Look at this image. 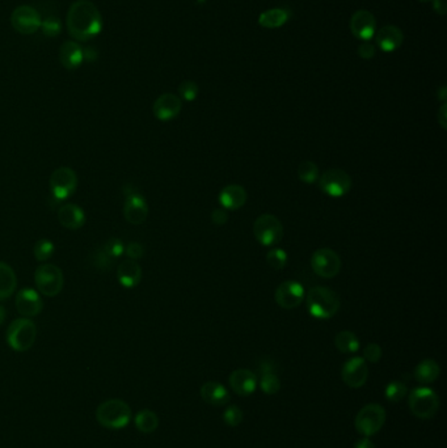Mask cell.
<instances>
[{"mask_svg":"<svg viewBox=\"0 0 447 448\" xmlns=\"http://www.w3.org/2000/svg\"><path fill=\"white\" fill-rule=\"evenodd\" d=\"M342 382L350 388H361L368 382V369L364 358L355 356L349 359L341 369Z\"/></svg>","mask_w":447,"mask_h":448,"instance_id":"15","label":"cell"},{"mask_svg":"<svg viewBox=\"0 0 447 448\" xmlns=\"http://www.w3.org/2000/svg\"><path fill=\"white\" fill-rule=\"evenodd\" d=\"M135 426L141 433L151 434L159 426L158 414L150 409H143L135 416Z\"/></svg>","mask_w":447,"mask_h":448,"instance_id":"29","label":"cell"},{"mask_svg":"<svg viewBox=\"0 0 447 448\" xmlns=\"http://www.w3.org/2000/svg\"><path fill=\"white\" fill-rule=\"evenodd\" d=\"M403 41H404V34L401 29L395 26L381 28L375 36L377 45L386 53H393L395 50H397L403 45Z\"/></svg>","mask_w":447,"mask_h":448,"instance_id":"20","label":"cell"},{"mask_svg":"<svg viewBox=\"0 0 447 448\" xmlns=\"http://www.w3.org/2000/svg\"><path fill=\"white\" fill-rule=\"evenodd\" d=\"M227 221H228L227 211L223 210V209H217V210L212 211L211 222L215 225H224V224L227 223Z\"/></svg>","mask_w":447,"mask_h":448,"instance_id":"44","label":"cell"},{"mask_svg":"<svg viewBox=\"0 0 447 448\" xmlns=\"http://www.w3.org/2000/svg\"><path fill=\"white\" fill-rule=\"evenodd\" d=\"M55 252V247H54L53 241H50L49 238H40L34 247H33V254L34 258L40 263H45L48 260L52 258V256Z\"/></svg>","mask_w":447,"mask_h":448,"instance_id":"32","label":"cell"},{"mask_svg":"<svg viewBox=\"0 0 447 448\" xmlns=\"http://www.w3.org/2000/svg\"><path fill=\"white\" fill-rule=\"evenodd\" d=\"M123 216L130 224L139 225L145 223L148 216V205L146 198L132 185L123 186Z\"/></svg>","mask_w":447,"mask_h":448,"instance_id":"9","label":"cell"},{"mask_svg":"<svg viewBox=\"0 0 447 448\" xmlns=\"http://www.w3.org/2000/svg\"><path fill=\"white\" fill-rule=\"evenodd\" d=\"M434 11L441 16H445L447 12L446 0H433Z\"/></svg>","mask_w":447,"mask_h":448,"instance_id":"46","label":"cell"},{"mask_svg":"<svg viewBox=\"0 0 447 448\" xmlns=\"http://www.w3.org/2000/svg\"><path fill=\"white\" fill-rule=\"evenodd\" d=\"M381 358V347L378 343H368L364 349V359L370 363H377Z\"/></svg>","mask_w":447,"mask_h":448,"instance_id":"41","label":"cell"},{"mask_svg":"<svg viewBox=\"0 0 447 448\" xmlns=\"http://www.w3.org/2000/svg\"><path fill=\"white\" fill-rule=\"evenodd\" d=\"M83 53H84V58L87 61H90V62H92L93 59L97 58V53H96V50L93 48H87L86 50H83Z\"/></svg>","mask_w":447,"mask_h":448,"instance_id":"48","label":"cell"},{"mask_svg":"<svg viewBox=\"0 0 447 448\" xmlns=\"http://www.w3.org/2000/svg\"><path fill=\"white\" fill-rule=\"evenodd\" d=\"M407 385L404 383L395 380V382H391L387 385V388L384 391V395H386V398L390 403H400L401 400H404V397L407 396Z\"/></svg>","mask_w":447,"mask_h":448,"instance_id":"34","label":"cell"},{"mask_svg":"<svg viewBox=\"0 0 447 448\" xmlns=\"http://www.w3.org/2000/svg\"><path fill=\"white\" fill-rule=\"evenodd\" d=\"M37 337L36 324L27 317L14 320L7 329V343L14 352H28Z\"/></svg>","mask_w":447,"mask_h":448,"instance_id":"4","label":"cell"},{"mask_svg":"<svg viewBox=\"0 0 447 448\" xmlns=\"http://www.w3.org/2000/svg\"><path fill=\"white\" fill-rule=\"evenodd\" d=\"M230 385L239 396H250L257 387V378L250 369H235L230 375Z\"/></svg>","mask_w":447,"mask_h":448,"instance_id":"19","label":"cell"},{"mask_svg":"<svg viewBox=\"0 0 447 448\" xmlns=\"http://www.w3.org/2000/svg\"><path fill=\"white\" fill-rule=\"evenodd\" d=\"M335 345L339 349V352H341L344 354H352L358 352L359 349V341L355 333L350 330H342L340 333H337L335 338Z\"/></svg>","mask_w":447,"mask_h":448,"instance_id":"30","label":"cell"},{"mask_svg":"<svg viewBox=\"0 0 447 448\" xmlns=\"http://www.w3.org/2000/svg\"><path fill=\"white\" fill-rule=\"evenodd\" d=\"M117 279L119 285L125 289H134L141 283L142 269L134 260H125L117 267Z\"/></svg>","mask_w":447,"mask_h":448,"instance_id":"23","label":"cell"},{"mask_svg":"<svg viewBox=\"0 0 447 448\" xmlns=\"http://www.w3.org/2000/svg\"><path fill=\"white\" fill-rule=\"evenodd\" d=\"M384 422L386 410L379 404H368L358 411L355 425L359 434L371 436L381 430Z\"/></svg>","mask_w":447,"mask_h":448,"instance_id":"10","label":"cell"},{"mask_svg":"<svg viewBox=\"0 0 447 448\" xmlns=\"http://www.w3.org/2000/svg\"><path fill=\"white\" fill-rule=\"evenodd\" d=\"M409 409L413 416L421 420H430L437 414L439 409V398L433 389L420 387L410 392L409 395Z\"/></svg>","mask_w":447,"mask_h":448,"instance_id":"6","label":"cell"},{"mask_svg":"<svg viewBox=\"0 0 447 448\" xmlns=\"http://www.w3.org/2000/svg\"><path fill=\"white\" fill-rule=\"evenodd\" d=\"M341 305V299L336 291L327 286H315L307 295V308L311 316L328 320L335 316Z\"/></svg>","mask_w":447,"mask_h":448,"instance_id":"2","label":"cell"},{"mask_svg":"<svg viewBox=\"0 0 447 448\" xmlns=\"http://www.w3.org/2000/svg\"><path fill=\"white\" fill-rule=\"evenodd\" d=\"M298 177L304 184H314L319 179V168L314 161H303L298 167Z\"/></svg>","mask_w":447,"mask_h":448,"instance_id":"33","label":"cell"},{"mask_svg":"<svg viewBox=\"0 0 447 448\" xmlns=\"http://www.w3.org/2000/svg\"><path fill=\"white\" fill-rule=\"evenodd\" d=\"M266 261L272 269L282 270L288 264V254H286V252L282 251L279 248H273L268 252Z\"/></svg>","mask_w":447,"mask_h":448,"instance_id":"35","label":"cell"},{"mask_svg":"<svg viewBox=\"0 0 447 448\" xmlns=\"http://www.w3.org/2000/svg\"><path fill=\"white\" fill-rule=\"evenodd\" d=\"M42 17L37 10L30 6H19L11 14V26L20 34L29 36L40 30Z\"/></svg>","mask_w":447,"mask_h":448,"instance_id":"12","label":"cell"},{"mask_svg":"<svg viewBox=\"0 0 447 448\" xmlns=\"http://www.w3.org/2000/svg\"><path fill=\"white\" fill-rule=\"evenodd\" d=\"M355 448H375V445L368 436H365L358 442H355Z\"/></svg>","mask_w":447,"mask_h":448,"instance_id":"47","label":"cell"},{"mask_svg":"<svg viewBox=\"0 0 447 448\" xmlns=\"http://www.w3.org/2000/svg\"><path fill=\"white\" fill-rule=\"evenodd\" d=\"M6 316H7V312H6V309H4V308L0 305V325L4 323Z\"/></svg>","mask_w":447,"mask_h":448,"instance_id":"50","label":"cell"},{"mask_svg":"<svg viewBox=\"0 0 447 448\" xmlns=\"http://www.w3.org/2000/svg\"><path fill=\"white\" fill-rule=\"evenodd\" d=\"M58 221L67 230L75 231L86 223V212L75 203H65L58 210Z\"/></svg>","mask_w":447,"mask_h":448,"instance_id":"21","label":"cell"},{"mask_svg":"<svg viewBox=\"0 0 447 448\" xmlns=\"http://www.w3.org/2000/svg\"><path fill=\"white\" fill-rule=\"evenodd\" d=\"M311 267L319 277L335 278L341 270V258L336 252L321 248L312 254Z\"/></svg>","mask_w":447,"mask_h":448,"instance_id":"13","label":"cell"},{"mask_svg":"<svg viewBox=\"0 0 447 448\" xmlns=\"http://www.w3.org/2000/svg\"><path fill=\"white\" fill-rule=\"evenodd\" d=\"M198 85L192 80H185L179 85L180 97L185 101H195L198 96Z\"/></svg>","mask_w":447,"mask_h":448,"instance_id":"38","label":"cell"},{"mask_svg":"<svg viewBox=\"0 0 447 448\" xmlns=\"http://www.w3.org/2000/svg\"><path fill=\"white\" fill-rule=\"evenodd\" d=\"M420 1H429V0H420Z\"/></svg>","mask_w":447,"mask_h":448,"instance_id":"51","label":"cell"},{"mask_svg":"<svg viewBox=\"0 0 447 448\" xmlns=\"http://www.w3.org/2000/svg\"><path fill=\"white\" fill-rule=\"evenodd\" d=\"M439 366L433 359H425L415 369V379L421 384H430L439 376Z\"/></svg>","mask_w":447,"mask_h":448,"instance_id":"28","label":"cell"},{"mask_svg":"<svg viewBox=\"0 0 447 448\" xmlns=\"http://www.w3.org/2000/svg\"><path fill=\"white\" fill-rule=\"evenodd\" d=\"M247 192L240 185H228L219 194V202L226 210H237L247 202Z\"/></svg>","mask_w":447,"mask_h":448,"instance_id":"24","label":"cell"},{"mask_svg":"<svg viewBox=\"0 0 447 448\" xmlns=\"http://www.w3.org/2000/svg\"><path fill=\"white\" fill-rule=\"evenodd\" d=\"M14 305L17 312L21 316L30 317L39 316L43 308V302L41 299L40 294L30 287H24L17 292Z\"/></svg>","mask_w":447,"mask_h":448,"instance_id":"16","label":"cell"},{"mask_svg":"<svg viewBox=\"0 0 447 448\" xmlns=\"http://www.w3.org/2000/svg\"><path fill=\"white\" fill-rule=\"evenodd\" d=\"M377 54V49L374 45H371L370 42H364L359 45L358 48V55L362 58V59H371L374 58Z\"/></svg>","mask_w":447,"mask_h":448,"instance_id":"43","label":"cell"},{"mask_svg":"<svg viewBox=\"0 0 447 448\" xmlns=\"http://www.w3.org/2000/svg\"><path fill=\"white\" fill-rule=\"evenodd\" d=\"M101 248L104 250L108 256H110L115 260L125 253V245H123L122 240L117 238H109Z\"/></svg>","mask_w":447,"mask_h":448,"instance_id":"40","label":"cell"},{"mask_svg":"<svg viewBox=\"0 0 447 448\" xmlns=\"http://www.w3.org/2000/svg\"><path fill=\"white\" fill-rule=\"evenodd\" d=\"M96 420L106 429L121 430L132 421V409L119 398H110L96 409Z\"/></svg>","mask_w":447,"mask_h":448,"instance_id":"3","label":"cell"},{"mask_svg":"<svg viewBox=\"0 0 447 448\" xmlns=\"http://www.w3.org/2000/svg\"><path fill=\"white\" fill-rule=\"evenodd\" d=\"M350 176L342 170H328L319 179V187L329 197L340 198L352 189Z\"/></svg>","mask_w":447,"mask_h":448,"instance_id":"11","label":"cell"},{"mask_svg":"<svg viewBox=\"0 0 447 448\" xmlns=\"http://www.w3.org/2000/svg\"><path fill=\"white\" fill-rule=\"evenodd\" d=\"M437 117H438V123L441 125V128L444 129V130H446L447 129V105L446 103H444L442 104V106L439 108V112H438V114H437Z\"/></svg>","mask_w":447,"mask_h":448,"instance_id":"45","label":"cell"},{"mask_svg":"<svg viewBox=\"0 0 447 448\" xmlns=\"http://www.w3.org/2000/svg\"><path fill=\"white\" fill-rule=\"evenodd\" d=\"M201 396L208 404L214 407H223L230 401L228 391L221 383H205L201 388Z\"/></svg>","mask_w":447,"mask_h":448,"instance_id":"25","label":"cell"},{"mask_svg":"<svg viewBox=\"0 0 447 448\" xmlns=\"http://www.w3.org/2000/svg\"><path fill=\"white\" fill-rule=\"evenodd\" d=\"M90 264L100 272H108L115 265V258L108 256L104 250L100 247L90 256Z\"/></svg>","mask_w":447,"mask_h":448,"instance_id":"31","label":"cell"},{"mask_svg":"<svg viewBox=\"0 0 447 448\" xmlns=\"http://www.w3.org/2000/svg\"><path fill=\"white\" fill-rule=\"evenodd\" d=\"M350 32L358 40H371L377 32V21L374 14L366 10L357 11L350 19Z\"/></svg>","mask_w":447,"mask_h":448,"instance_id":"17","label":"cell"},{"mask_svg":"<svg viewBox=\"0 0 447 448\" xmlns=\"http://www.w3.org/2000/svg\"><path fill=\"white\" fill-rule=\"evenodd\" d=\"M50 193L55 202L66 201L78 187V176L70 167H59L50 176Z\"/></svg>","mask_w":447,"mask_h":448,"instance_id":"8","label":"cell"},{"mask_svg":"<svg viewBox=\"0 0 447 448\" xmlns=\"http://www.w3.org/2000/svg\"><path fill=\"white\" fill-rule=\"evenodd\" d=\"M253 234L261 245L272 247L284 238V225L273 214H263L255 221Z\"/></svg>","mask_w":447,"mask_h":448,"instance_id":"7","label":"cell"},{"mask_svg":"<svg viewBox=\"0 0 447 448\" xmlns=\"http://www.w3.org/2000/svg\"><path fill=\"white\" fill-rule=\"evenodd\" d=\"M66 27L74 40L91 41L103 30V16L91 0H77L68 8Z\"/></svg>","mask_w":447,"mask_h":448,"instance_id":"1","label":"cell"},{"mask_svg":"<svg viewBox=\"0 0 447 448\" xmlns=\"http://www.w3.org/2000/svg\"><path fill=\"white\" fill-rule=\"evenodd\" d=\"M446 92H447V90L445 85H444V87H441V90H439V92H438V96H439V100H441V101H444V103L446 101Z\"/></svg>","mask_w":447,"mask_h":448,"instance_id":"49","label":"cell"},{"mask_svg":"<svg viewBox=\"0 0 447 448\" xmlns=\"http://www.w3.org/2000/svg\"><path fill=\"white\" fill-rule=\"evenodd\" d=\"M125 252H126V254H128V257H129L130 260L137 261V260H141V258L143 257V254H145V248H143V245H142L141 243L132 241V243L128 244V247L125 248Z\"/></svg>","mask_w":447,"mask_h":448,"instance_id":"42","label":"cell"},{"mask_svg":"<svg viewBox=\"0 0 447 448\" xmlns=\"http://www.w3.org/2000/svg\"><path fill=\"white\" fill-rule=\"evenodd\" d=\"M17 287V277L14 269L0 261V301H7L12 296Z\"/></svg>","mask_w":447,"mask_h":448,"instance_id":"26","label":"cell"},{"mask_svg":"<svg viewBox=\"0 0 447 448\" xmlns=\"http://www.w3.org/2000/svg\"><path fill=\"white\" fill-rule=\"evenodd\" d=\"M276 302L284 309H294L304 299V289L297 281H286L277 287L275 294Z\"/></svg>","mask_w":447,"mask_h":448,"instance_id":"14","label":"cell"},{"mask_svg":"<svg viewBox=\"0 0 447 448\" xmlns=\"http://www.w3.org/2000/svg\"><path fill=\"white\" fill-rule=\"evenodd\" d=\"M40 29L46 37H57L62 32V21L58 17H48L42 20Z\"/></svg>","mask_w":447,"mask_h":448,"instance_id":"37","label":"cell"},{"mask_svg":"<svg viewBox=\"0 0 447 448\" xmlns=\"http://www.w3.org/2000/svg\"><path fill=\"white\" fill-rule=\"evenodd\" d=\"M59 61L61 65L68 71L79 68L84 61V53L79 43L75 41L63 42L59 49Z\"/></svg>","mask_w":447,"mask_h":448,"instance_id":"22","label":"cell"},{"mask_svg":"<svg viewBox=\"0 0 447 448\" xmlns=\"http://www.w3.org/2000/svg\"><path fill=\"white\" fill-rule=\"evenodd\" d=\"M289 17L290 12L288 10L272 8V10L265 11L260 14L259 24H260V27L265 28V29H276V28H281L284 24H286Z\"/></svg>","mask_w":447,"mask_h":448,"instance_id":"27","label":"cell"},{"mask_svg":"<svg viewBox=\"0 0 447 448\" xmlns=\"http://www.w3.org/2000/svg\"><path fill=\"white\" fill-rule=\"evenodd\" d=\"M243 418H244L243 411L237 405L228 407V408L224 410L223 421L230 427H237V426H239L243 422Z\"/></svg>","mask_w":447,"mask_h":448,"instance_id":"39","label":"cell"},{"mask_svg":"<svg viewBox=\"0 0 447 448\" xmlns=\"http://www.w3.org/2000/svg\"><path fill=\"white\" fill-rule=\"evenodd\" d=\"M34 283L43 296L54 298L65 286V277L57 265L43 264L34 272Z\"/></svg>","mask_w":447,"mask_h":448,"instance_id":"5","label":"cell"},{"mask_svg":"<svg viewBox=\"0 0 447 448\" xmlns=\"http://www.w3.org/2000/svg\"><path fill=\"white\" fill-rule=\"evenodd\" d=\"M260 388L266 395H276L281 388V382L273 372H266L260 380Z\"/></svg>","mask_w":447,"mask_h":448,"instance_id":"36","label":"cell"},{"mask_svg":"<svg viewBox=\"0 0 447 448\" xmlns=\"http://www.w3.org/2000/svg\"><path fill=\"white\" fill-rule=\"evenodd\" d=\"M183 108L181 99L173 93H163L155 100L152 113L159 121H171L176 119Z\"/></svg>","mask_w":447,"mask_h":448,"instance_id":"18","label":"cell"}]
</instances>
